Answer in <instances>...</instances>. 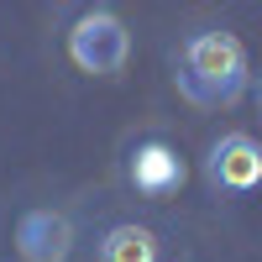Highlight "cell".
I'll use <instances>...</instances> for the list:
<instances>
[{
	"label": "cell",
	"instance_id": "cell-6",
	"mask_svg": "<svg viewBox=\"0 0 262 262\" xmlns=\"http://www.w3.org/2000/svg\"><path fill=\"white\" fill-rule=\"evenodd\" d=\"M163 247H158V236H152L147 226H111L100 236V262H158Z\"/></svg>",
	"mask_w": 262,
	"mask_h": 262
},
{
	"label": "cell",
	"instance_id": "cell-2",
	"mask_svg": "<svg viewBox=\"0 0 262 262\" xmlns=\"http://www.w3.org/2000/svg\"><path fill=\"white\" fill-rule=\"evenodd\" d=\"M69 58H74V69L84 74H100V79H116L126 69V58H131V32L121 27V16L116 11H84L74 21V32H69Z\"/></svg>",
	"mask_w": 262,
	"mask_h": 262
},
{
	"label": "cell",
	"instance_id": "cell-1",
	"mask_svg": "<svg viewBox=\"0 0 262 262\" xmlns=\"http://www.w3.org/2000/svg\"><path fill=\"white\" fill-rule=\"evenodd\" d=\"M179 90L194 105H236L247 90V48L231 32H194L179 48Z\"/></svg>",
	"mask_w": 262,
	"mask_h": 262
},
{
	"label": "cell",
	"instance_id": "cell-4",
	"mask_svg": "<svg viewBox=\"0 0 262 262\" xmlns=\"http://www.w3.org/2000/svg\"><path fill=\"white\" fill-rule=\"evenodd\" d=\"M16 252L27 262H69L74 252V221L63 210H27L16 226Z\"/></svg>",
	"mask_w": 262,
	"mask_h": 262
},
{
	"label": "cell",
	"instance_id": "cell-3",
	"mask_svg": "<svg viewBox=\"0 0 262 262\" xmlns=\"http://www.w3.org/2000/svg\"><path fill=\"white\" fill-rule=\"evenodd\" d=\"M205 184L221 194H252L262 184V147L247 137V131H231L210 147L205 158Z\"/></svg>",
	"mask_w": 262,
	"mask_h": 262
},
{
	"label": "cell",
	"instance_id": "cell-5",
	"mask_svg": "<svg viewBox=\"0 0 262 262\" xmlns=\"http://www.w3.org/2000/svg\"><path fill=\"white\" fill-rule=\"evenodd\" d=\"M131 184H137L142 194H173V189L184 184L179 152L163 147V142H142L137 152H131Z\"/></svg>",
	"mask_w": 262,
	"mask_h": 262
}]
</instances>
